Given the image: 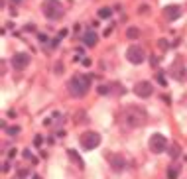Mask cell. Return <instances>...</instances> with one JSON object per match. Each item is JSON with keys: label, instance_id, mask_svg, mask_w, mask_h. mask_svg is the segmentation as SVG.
I'll use <instances>...</instances> for the list:
<instances>
[{"label": "cell", "instance_id": "1", "mask_svg": "<svg viewBox=\"0 0 187 179\" xmlns=\"http://www.w3.org/2000/svg\"><path fill=\"white\" fill-rule=\"evenodd\" d=\"M146 120H148V112L138 104H128L120 110V124L128 130L144 126Z\"/></svg>", "mask_w": 187, "mask_h": 179}, {"label": "cell", "instance_id": "2", "mask_svg": "<svg viewBox=\"0 0 187 179\" xmlns=\"http://www.w3.org/2000/svg\"><path fill=\"white\" fill-rule=\"evenodd\" d=\"M89 89H91V77L89 75H75V77L69 79V93L73 96L87 95Z\"/></svg>", "mask_w": 187, "mask_h": 179}, {"label": "cell", "instance_id": "3", "mask_svg": "<svg viewBox=\"0 0 187 179\" xmlns=\"http://www.w3.org/2000/svg\"><path fill=\"white\" fill-rule=\"evenodd\" d=\"M41 12H44L49 20H61L65 16V8L59 0H44L41 4Z\"/></svg>", "mask_w": 187, "mask_h": 179}, {"label": "cell", "instance_id": "4", "mask_svg": "<svg viewBox=\"0 0 187 179\" xmlns=\"http://www.w3.org/2000/svg\"><path fill=\"white\" fill-rule=\"evenodd\" d=\"M79 144H81V148L85 151H91V150L99 148L100 136H99L97 132H85V134H81V138H79Z\"/></svg>", "mask_w": 187, "mask_h": 179}, {"label": "cell", "instance_id": "5", "mask_svg": "<svg viewBox=\"0 0 187 179\" xmlns=\"http://www.w3.org/2000/svg\"><path fill=\"white\" fill-rule=\"evenodd\" d=\"M148 146H150V151H154V154H162V151L168 150V140H165L164 134H152Z\"/></svg>", "mask_w": 187, "mask_h": 179}, {"label": "cell", "instance_id": "6", "mask_svg": "<svg viewBox=\"0 0 187 179\" xmlns=\"http://www.w3.org/2000/svg\"><path fill=\"white\" fill-rule=\"evenodd\" d=\"M126 59H128L130 63L140 65L144 59H146V53H144L142 47H138V45H130V47H128V51H126Z\"/></svg>", "mask_w": 187, "mask_h": 179}, {"label": "cell", "instance_id": "7", "mask_svg": "<svg viewBox=\"0 0 187 179\" xmlns=\"http://www.w3.org/2000/svg\"><path fill=\"white\" fill-rule=\"evenodd\" d=\"M30 65V55L28 53H14L12 55V67L16 69V71H22V69H26Z\"/></svg>", "mask_w": 187, "mask_h": 179}, {"label": "cell", "instance_id": "8", "mask_svg": "<svg viewBox=\"0 0 187 179\" xmlns=\"http://www.w3.org/2000/svg\"><path fill=\"white\" fill-rule=\"evenodd\" d=\"M134 93L138 96H142V99H146V96H152L154 93V87L150 81H140V83H136L134 85Z\"/></svg>", "mask_w": 187, "mask_h": 179}, {"label": "cell", "instance_id": "9", "mask_svg": "<svg viewBox=\"0 0 187 179\" xmlns=\"http://www.w3.org/2000/svg\"><path fill=\"white\" fill-rule=\"evenodd\" d=\"M164 16L168 18V22L177 20L179 16H181V6H177V4H169V6H165V10H164Z\"/></svg>", "mask_w": 187, "mask_h": 179}, {"label": "cell", "instance_id": "10", "mask_svg": "<svg viewBox=\"0 0 187 179\" xmlns=\"http://www.w3.org/2000/svg\"><path fill=\"white\" fill-rule=\"evenodd\" d=\"M108 161H110V167H112V169H116V171H120V169H124V167H126V161H124L122 156L108 154Z\"/></svg>", "mask_w": 187, "mask_h": 179}, {"label": "cell", "instance_id": "11", "mask_svg": "<svg viewBox=\"0 0 187 179\" xmlns=\"http://www.w3.org/2000/svg\"><path fill=\"white\" fill-rule=\"evenodd\" d=\"M169 73H172V75H173V77L177 79V81H183V79H187V71H185V67H175V65H173V69H172Z\"/></svg>", "mask_w": 187, "mask_h": 179}, {"label": "cell", "instance_id": "12", "mask_svg": "<svg viewBox=\"0 0 187 179\" xmlns=\"http://www.w3.org/2000/svg\"><path fill=\"white\" fill-rule=\"evenodd\" d=\"M83 41H85V45H89V47L97 45V34H95V32H87V34L83 36Z\"/></svg>", "mask_w": 187, "mask_h": 179}, {"label": "cell", "instance_id": "13", "mask_svg": "<svg viewBox=\"0 0 187 179\" xmlns=\"http://www.w3.org/2000/svg\"><path fill=\"white\" fill-rule=\"evenodd\" d=\"M126 37L128 40H138V37H140V30L138 28H128L126 30Z\"/></svg>", "mask_w": 187, "mask_h": 179}, {"label": "cell", "instance_id": "14", "mask_svg": "<svg viewBox=\"0 0 187 179\" xmlns=\"http://www.w3.org/2000/svg\"><path fill=\"white\" fill-rule=\"evenodd\" d=\"M67 154H69V158H71V160H75V161H77V165H79V167H81V169H83V165H85V164H83V160H81V158H79V156H77V151L69 150Z\"/></svg>", "mask_w": 187, "mask_h": 179}, {"label": "cell", "instance_id": "15", "mask_svg": "<svg viewBox=\"0 0 187 179\" xmlns=\"http://www.w3.org/2000/svg\"><path fill=\"white\" fill-rule=\"evenodd\" d=\"M177 173H179V169H177L175 165H172V167L168 169V179H177Z\"/></svg>", "mask_w": 187, "mask_h": 179}, {"label": "cell", "instance_id": "16", "mask_svg": "<svg viewBox=\"0 0 187 179\" xmlns=\"http://www.w3.org/2000/svg\"><path fill=\"white\" fill-rule=\"evenodd\" d=\"M110 14H112L110 8H100V10H99V16H100V18H110Z\"/></svg>", "mask_w": 187, "mask_h": 179}, {"label": "cell", "instance_id": "17", "mask_svg": "<svg viewBox=\"0 0 187 179\" xmlns=\"http://www.w3.org/2000/svg\"><path fill=\"white\" fill-rule=\"evenodd\" d=\"M169 156H172V158H177L179 156V146L177 144H173L172 148H169Z\"/></svg>", "mask_w": 187, "mask_h": 179}, {"label": "cell", "instance_id": "18", "mask_svg": "<svg viewBox=\"0 0 187 179\" xmlns=\"http://www.w3.org/2000/svg\"><path fill=\"white\" fill-rule=\"evenodd\" d=\"M41 144H44V138H41V136H40V134H37V136L34 138V146H36V148H40V146H41Z\"/></svg>", "mask_w": 187, "mask_h": 179}, {"label": "cell", "instance_id": "19", "mask_svg": "<svg viewBox=\"0 0 187 179\" xmlns=\"http://www.w3.org/2000/svg\"><path fill=\"white\" fill-rule=\"evenodd\" d=\"M108 89H110L108 85H100L99 87V95H106V93H108Z\"/></svg>", "mask_w": 187, "mask_h": 179}, {"label": "cell", "instance_id": "20", "mask_svg": "<svg viewBox=\"0 0 187 179\" xmlns=\"http://www.w3.org/2000/svg\"><path fill=\"white\" fill-rule=\"evenodd\" d=\"M6 132L10 134V136H16V134H18V132H20V128H18V126H12V128H8V130H6Z\"/></svg>", "mask_w": 187, "mask_h": 179}, {"label": "cell", "instance_id": "21", "mask_svg": "<svg viewBox=\"0 0 187 179\" xmlns=\"http://www.w3.org/2000/svg\"><path fill=\"white\" fill-rule=\"evenodd\" d=\"M55 73H57V75H61V73H63V65H61V63H57V65H55Z\"/></svg>", "mask_w": 187, "mask_h": 179}, {"label": "cell", "instance_id": "22", "mask_svg": "<svg viewBox=\"0 0 187 179\" xmlns=\"http://www.w3.org/2000/svg\"><path fill=\"white\" fill-rule=\"evenodd\" d=\"M158 81H159V85H168V83H165V77H164V75H158Z\"/></svg>", "mask_w": 187, "mask_h": 179}, {"label": "cell", "instance_id": "23", "mask_svg": "<svg viewBox=\"0 0 187 179\" xmlns=\"http://www.w3.org/2000/svg\"><path fill=\"white\" fill-rule=\"evenodd\" d=\"M37 37H40V41H41V43H45V41H47V36H45V34H40Z\"/></svg>", "mask_w": 187, "mask_h": 179}, {"label": "cell", "instance_id": "24", "mask_svg": "<svg viewBox=\"0 0 187 179\" xmlns=\"http://www.w3.org/2000/svg\"><path fill=\"white\" fill-rule=\"evenodd\" d=\"M168 45H169V43L165 41V40H159V47H164V49H165V47H168Z\"/></svg>", "mask_w": 187, "mask_h": 179}, {"label": "cell", "instance_id": "25", "mask_svg": "<svg viewBox=\"0 0 187 179\" xmlns=\"http://www.w3.org/2000/svg\"><path fill=\"white\" fill-rule=\"evenodd\" d=\"M83 65L85 67H91V59H83Z\"/></svg>", "mask_w": 187, "mask_h": 179}, {"label": "cell", "instance_id": "26", "mask_svg": "<svg viewBox=\"0 0 187 179\" xmlns=\"http://www.w3.org/2000/svg\"><path fill=\"white\" fill-rule=\"evenodd\" d=\"M65 36H67V30H61L59 32V40H61V37H65Z\"/></svg>", "mask_w": 187, "mask_h": 179}, {"label": "cell", "instance_id": "27", "mask_svg": "<svg viewBox=\"0 0 187 179\" xmlns=\"http://www.w3.org/2000/svg\"><path fill=\"white\" fill-rule=\"evenodd\" d=\"M8 169H10V165H8V164H4V165H2V171H4V173H8Z\"/></svg>", "mask_w": 187, "mask_h": 179}, {"label": "cell", "instance_id": "28", "mask_svg": "<svg viewBox=\"0 0 187 179\" xmlns=\"http://www.w3.org/2000/svg\"><path fill=\"white\" fill-rule=\"evenodd\" d=\"M34 179H41V177H40V175H34Z\"/></svg>", "mask_w": 187, "mask_h": 179}, {"label": "cell", "instance_id": "29", "mask_svg": "<svg viewBox=\"0 0 187 179\" xmlns=\"http://www.w3.org/2000/svg\"><path fill=\"white\" fill-rule=\"evenodd\" d=\"M12 2H20V0H12Z\"/></svg>", "mask_w": 187, "mask_h": 179}]
</instances>
